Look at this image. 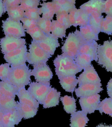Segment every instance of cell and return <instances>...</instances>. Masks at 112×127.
Returning a JSON list of instances; mask_svg holds the SVG:
<instances>
[{"label":"cell","mask_w":112,"mask_h":127,"mask_svg":"<svg viewBox=\"0 0 112 127\" xmlns=\"http://www.w3.org/2000/svg\"><path fill=\"white\" fill-rule=\"evenodd\" d=\"M69 1H70L71 2L73 3V4H75L76 3V0H68Z\"/></svg>","instance_id":"f907efd6"},{"label":"cell","mask_w":112,"mask_h":127,"mask_svg":"<svg viewBox=\"0 0 112 127\" xmlns=\"http://www.w3.org/2000/svg\"><path fill=\"white\" fill-rule=\"evenodd\" d=\"M4 112L0 110V122H1L2 121V118L4 115Z\"/></svg>","instance_id":"681fc988"},{"label":"cell","mask_w":112,"mask_h":127,"mask_svg":"<svg viewBox=\"0 0 112 127\" xmlns=\"http://www.w3.org/2000/svg\"><path fill=\"white\" fill-rule=\"evenodd\" d=\"M33 66L31 70V75L33 76L37 82L47 83L53 77V73L47 63L42 64Z\"/></svg>","instance_id":"9c48e42d"},{"label":"cell","mask_w":112,"mask_h":127,"mask_svg":"<svg viewBox=\"0 0 112 127\" xmlns=\"http://www.w3.org/2000/svg\"><path fill=\"white\" fill-rule=\"evenodd\" d=\"M90 14L81 8L78 9L77 19L74 27H83L86 26L89 23Z\"/></svg>","instance_id":"836d02e7"},{"label":"cell","mask_w":112,"mask_h":127,"mask_svg":"<svg viewBox=\"0 0 112 127\" xmlns=\"http://www.w3.org/2000/svg\"><path fill=\"white\" fill-rule=\"evenodd\" d=\"M61 87L65 91L73 93L78 84L76 75H70L58 78Z\"/></svg>","instance_id":"7402d4cb"},{"label":"cell","mask_w":112,"mask_h":127,"mask_svg":"<svg viewBox=\"0 0 112 127\" xmlns=\"http://www.w3.org/2000/svg\"><path fill=\"white\" fill-rule=\"evenodd\" d=\"M36 42L43 50L51 56L53 55L57 48L60 46L58 39L51 34L47 35L41 41Z\"/></svg>","instance_id":"5bb4252c"},{"label":"cell","mask_w":112,"mask_h":127,"mask_svg":"<svg viewBox=\"0 0 112 127\" xmlns=\"http://www.w3.org/2000/svg\"><path fill=\"white\" fill-rule=\"evenodd\" d=\"M31 70L26 64L11 67L7 81L18 87L25 88L31 83Z\"/></svg>","instance_id":"7a4b0ae2"},{"label":"cell","mask_w":112,"mask_h":127,"mask_svg":"<svg viewBox=\"0 0 112 127\" xmlns=\"http://www.w3.org/2000/svg\"><path fill=\"white\" fill-rule=\"evenodd\" d=\"M97 110L102 114L105 113L112 117V99L110 97L106 98L100 101Z\"/></svg>","instance_id":"d6a6232c"},{"label":"cell","mask_w":112,"mask_h":127,"mask_svg":"<svg viewBox=\"0 0 112 127\" xmlns=\"http://www.w3.org/2000/svg\"><path fill=\"white\" fill-rule=\"evenodd\" d=\"M19 89L8 81L0 82V90L2 95L15 98Z\"/></svg>","instance_id":"d4e9b609"},{"label":"cell","mask_w":112,"mask_h":127,"mask_svg":"<svg viewBox=\"0 0 112 127\" xmlns=\"http://www.w3.org/2000/svg\"><path fill=\"white\" fill-rule=\"evenodd\" d=\"M96 127H112V125H104V124H101L98 125Z\"/></svg>","instance_id":"c3c4849f"},{"label":"cell","mask_w":112,"mask_h":127,"mask_svg":"<svg viewBox=\"0 0 112 127\" xmlns=\"http://www.w3.org/2000/svg\"><path fill=\"white\" fill-rule=\"evenodd\" d=\"M40 5L41 7L40 9L42 17L51 20H53L55 14L53 2H43Z\"/></svg>","instance_id":"4dcf8cb0"},{"label":"cell","mask_w":112,"mask_h":127,"mask_svg":"<svg viewBox=\"0 0 112 127\" xmlns=\"http://www.w3.org/2000/svg\"><path fill=\"white\" fill-rule=\"evenodd\" d=\"M52 56L43 50L36 42L32 40L30 45L27 61L33 65L47 63Z\"/></svg>","instance_id":"277c9868"},{"label":"cell","mask_w":112,"mask_h":127,"mask_svg":"<svg viewBox=\"0 0 112 127\" xmlns=\"http://www.w3.org/2000/svg\"><path fill=\"white\" fill-rule=\"evenodd\" d=\"M3 96V95H2V93H1V92L0 90V98L1 97H2Z\"/></svg>","instance_id":"816d5d0a"},{"label":"cell","mask_w":112,"mask_h":127,"mask_svg":"<svg viewBox=\"0 0 112 127\" xmlns=\"http://www.w3.org/2000/svg\"><path fill=\"white\" fill-rule=\"evenodd\" d=\"M61 95L60 92L57 91V90L54 88L52 87L47 94L43 102V108L47 109L58 105Z\"/></svg>","instance_id":"ffe728a7"},{"label":"cell","mask_w":112,"mask_h":127,"mask_svg":"<svg viewBox=\"0 0 112 127\" xmlns=\"http://www.w3.org/2000/svg\"><path fill=\"white\" fill-rule=\"evenodd\" d=\"M52 21L43 17H40L37 21V25L43 32L48 35L51 34V27Z\"/></svg>","instance_id":"d590c367"},{"label":"cell","mask_w":112,"mask_h":127,"mask_svg":"<svg viewBox=\"0 0 112 127\" xmlns=\"http://www.w3.org/2000/svg\"><path fill=\"white\" fill-rule=\"evenodd\" d=\"M55 72L58 78L76 75L81 72V69L72 58L60 55L53 60Z\"/></svg>","instance_id":"6da1fadb"},{"label":"cell","mask_w":112,"mask_h":127,"mask_svg":"<svg viewBox=\"0 0 112 127\" xmlns=\"http://www.w3.org/2000/svg\"><path fill=\"white\" fill-rule=\"evenodd\" d=\"M98 63L112 72V40L105 41L98 47Z\"/></svg>","instance_id":"5b68a950"},{"label":"cell","mask_w":112,"mask_h":127,"mask_svg":"<svg viewBox=\"0 0 112 127\" xmlns=\"http://www.w3.org/2000/svg\"><path fill=\"white\" fill-rule=\"evenodd\" d=\"M26 44V39L22 38L5 36L0 40L1 50L4 54L21 47Z\"/></svg>","instance_id":"30bf717a"},{"label":"cell","mask_w":112,"mask_h":127,"mask_svg":"<svg viewBox=\"0 0 112 127\" xmlns=\"http://www.w3.org/2000/svg\"><path fill=\"white\" fill-rule=\"evenodd\" d=\"M41 14L40 8H35L25 11V17L37 21Z\"/></svg>","instance_id":"f35d334b"},{"label":"cell","mask_w":112,"mask_h":127,"mask_svg":"<svg viewBox=\"0 0 112 127\" xmlns=\"http://www.w3.org/2000/svg\"><path fill=\"white\" fill-rule=\"evenodd\" d=\"M4 13V8L3 3V0H0V18Z\"/></svg>","instance_id":"7dc6e473"},{"label":"cell","mask_w":112,"mask_h":127,"mask_svg":"<svg viewBox=\"0 0 112 127\" xmlns=\"http://www.w3.org/2000/svg\"><path fill=\"white\" fill-rule=\"evenodd\" d=\"M53 1H61V0H53Z\"/></svg>","instance_id":"f5cc1de1"},{"label":"cell","mask_w":112,"mask_h":127,"mask_svg":"<svg viewBox=\"0 0 112 127\" xmlns=\"http://www.w3.org/2000/svg\"><path fill=\"white\" fill-rule=\"evenodd\" d=\"M71 127H85L89 122L87 114L83 111H75L71 114Z\"/></svg>","instance_id":"d6986e66"},{"label":"cell","mask_w":112,"mask_h":127,"mask_svg":"<svg viewBox=\"0 0 112 127\" xmlns=\"http://www.w3.org/2000/svg\"><path fill=\"white\" fill-rule=\"evenodd\" d=\"M101 32L108 35L112 34V16L106 15L102 22Z\"/></svg>","instance_id":"8d00e7d4"},{"label":"cell","mask_w":112,"mask_h":127,"mask_svg":"<svg viewBox=\"0 0 112 127\" xmlns=\"http://www.w3.org/2000/svg\"><path fill=\"white\" fill-rule=\"evenodd\" d=\"M6 12L8 18L15 21H20L25 17V11L20 5L8 8Z\"/></svg>","instance_id":"f546056e"},{"label":"cell","mask_w":112,"mask_h":127,"mask_svg":"<svg viewBox=\"0 0 112 127\" xmlns=\"http://www.w3.org/2000/svg\"><path fill=\"white\" fill-rule=\"evenodd\" d=\"M98 45L96 41L86 42L81 46L79 53L87 54L90 56L92 61L97 62Z\"/></svg>","instance_id":"ac0fdd59"},{"label":"cell","mask_w":112,"mask_h":127,"mask_svg":"<svg viewBox=\"0 0 112 127\" xmlns=\"http://www.w3.org/2000/svg\"><path fill=\"white\" fill-rule=\"evenodd\" d=\"M55 14L69 13L76 8L75 4L68 0L52 1Z\"/></svg>","instance_id":"44dd1931"},{"label":"cell","mask_w":112,"mask_h":127,"mask_svg":"<svg viewBox=\"0 0 112 127\" xmlns=\"http://www.w3.org/2000/svg\"><path fill=\"white\" fill-rule=\"evenodd\" d=\"M16 109L21 115L22 118L25 120L34 117L37 113L38 110L30 105L20 103L19 101H17Z\"/></svg>","instance_id":"cb8c5ba5"},{"label":"cell","mask_w":112,"mask_h":127,"mask_svg":"<svg viewBox=\"0 0 112 127\" xmlns=\"http://www.w3.org/2000/svg\"><path fill=\"white\" fill-rule=\"evenodd\" d=\"M104 17L102 14L94 12L90 14L89 24L95 31L99 34L101 32L102 22Z\"/></svg>","instance_id":"484cf974"},{"label":"cell","mask_w":112,"mask_h":127,"mask_svg":"<svg viewBox=\"0 0 112 127\" xmlns=\"http://www.w3.org/2000/svg\"><path fill=\"white\" fill-rule=\"evenodd\" d=\"M10 67V64L8 63L0 65V79L1 81H7Z\"/></svg>","instance_id":"60d3db41"},{"label":"cell","mask_w":112,"mask_h":127,"mask_svg":"<svg viewBox=\"0 0 112 127\" xmlns=\"http://www.w3.org/2000/svg\"><path fill=\"white\" fill-rule=\"evenodd\" d=\"M67 29L57 22V20L52 21L51 34L57 38H63L66 37Z\"/></svg>","instance_id":"f1b7e54d"},{"label":"cell","mask_w":112,"mask_h":127,"mask_svg":"<svg viewBox=\"0 0 112 127\" xmlns=\"http://www.w3.org/2000/svg\"><path fill=\"white\" fill-rule=\"evenodd\" d=\"M17 101L15 98L3 96L0 98V110L4 113L10 111L16 108Z\"/></svg>","instance_id":"4316f807"},{"label":"cell","mask_w":112,"mask_h":127,"mask_svg":"<svg viewBox=\"0 0 112 127\" xmlns=\"http://www.w3.org/2000/svg\"><path fill=\"white\" fill-rule=\"evenodd\" d=\"M107 92L109 96L112 99V78L109 80L107 83Z\"/></svg>","instance_id":"bcb514c9"},{"label":"cell","mask_w":112,"mask_h":127,"mask_svg":"<svg viewBox=\"0 0 112 127\" xmlns=\"http://www.w3.org/2000/svg\"><path fill=\"white\" fill-rule=\"evenodd\" d=\"M39 0V1H40V0H42V1H47V0Z\"/></svg>","instance_id":"11a10c76"},{"label":"cell","mask_w":112,"mask_h":127,"mask_svg":"<svg viewBox=\"0 0 112 127\" xmlns=\"http://www.w3.org/2000/svg\"><path fill=\"white\" fill-rule=\"evenodd\" d=\"M80 86L85 83H100V78L92 64L84 69V71L78 78Z\"/></svg>","instance_id":"7c38bea8"},{"label":"cell","mask_w":112,"mask_h":127,"mask_svg":"<svg viewBox=\"0 0 112 127\" xmlns=\"http://www.w3.org/2000/svg\"><path fill=\"white\" fill-rule=\"evenodd\" d=\"M17 95L20 103L27 105L38 109L39 103L25 88L19 89Z\"/></svg>","instance_id":"2e32d148"},{"label":"cell","mask_w":112,"mask_h":127,"mask_svg":"<svg viewBox=\"0 0 112 127\" xmlns=\"http://www.w3.org/2000/svg\"><path fill=\"white\" fill-rule=\"evenodd\" d=\"M75 62L81 69L84 70L92 64V59L90 56L86 54H80L76 56Z\"/></svg>","instance_id":"1f68e13d"},{"label":"cell","mask_w":112,"mask_h":127,"mask_svg":"<svg viewBox=\"0 0 112 127\" xmlns=\"http://www.w3.org/2000/svg\"><path fill=\"white\" fill-rule=\"evenodd\" d=\"M103 13L106 15L112 16V0H105Z\"/></svg>","instance_id":"ee69618b"},{"label":"cell","mask_w":112,"mask_h":127,"mask_svg":"<svg viewBox=\"0 0 112 127\" xmlns=\"http://www.w3.org/2000/svg\"><path fill=\"white\" fill-rule=\"evenodd\" d=\"M68 14L69 13H62L56 15L57 21L64 26L67 29L71 27L69 21Z\"/></svg>","instance_id":"ab89813d"},{"label":"cell","mask_w":112,"mask_h":127,"mask_svg":"<svg viewBox=\"0 0 112 127\" xmlns=\"http://www.w3.org/2000/svg\"><path fill=\"white\" fill-rule=\"evenodd\" d=\"M78 13V9L76 8L72 10L69 13V21L70 22L71 26L74 27L77 19V15Z\"/></svg>","instance_id":"f6af8a7d"},{"label":"cell","mask_w":112,"mask_h":127,"mask_svg":"<svg viewBox=\"0 0 112 127\" xmlns=\"http://www.w3.org/2000/svg\"><path fill=\"white\" fill-rule=\"evenodd\" d=\"M51 88L50 82L43 83L33 82L30 83L27 90L39 104L43 105L46 96Z\"/></svg>","instance_id":"ba28073f"},{"label":"cell","mask_w":112,"mask_h":127,"mask_svg":"<svg viewBox=\"0 0 112 127\" xmlns=\"http://www.w3.org/2000/svg\"><path fill=\"white\" fill-rule=\"evenodd\" d=\"M21 0H3L4 8V13L6 12L8 8L19 5Z\"/></svg>","instance_id":"7bdbcfd3"},{"label":"cell","mask_w":112,"mask_h":127,"mask_svg":"<svg viewBox=\"0 0 112 127\" xmlns=\"http://www.w3.org/2000/svg\"><path fill=\"white\" fill-rule=\"evenodd\" d=\"M2 28L5 36L21 38L26 36V31L20 21H15L8 17L2 21Z\"/></svg>","instance_id":"52a82bcc"},{"label":"cell","mask_w":112,"mask_h":127,"mask_svg":"<svg viewBox=\"0 0 112 127\" xmlns=\"http://www.w3.org/2000/svg\"><path fill=\"white\" fill-rule=\"evenodd\" d=\"M27 54V46L24 45L21 47L4 54V58L11 67H16L26 64Z\"/></svg>","instance_id":"8992f818"},{"label":"cell","mask_w":112,"mask_h":127,"mask_svg":"<svg viewBox=\"0 0 112 127\" xmlns=\"http://www.w3.org/2000/svg\"><path fill=\"white\" fill-rule=\"evenodd\" d=\"M101 87V83L83 84L79 86L78 88L75 89V93L78 97L94 95L103 91Z\"/></svg>","instance_id":"4fadbf2b"},{"label":"cell","mask_w":112,"mask_h":127,"mask_svg":"<svg viewBox=\"0 0 112 127\" xmlns=\"http://www.w3.org/2000/svg\"><path fill=\"white\" fill-rule=\"evenodd\" d=\"M23 119L16 108L4 113L1 123L4 127H15Z\"/></svg>","instance_id":"9a60e30c"},{"label":"cell","mask_w":112,"mask_h":127,"mask_svg":"<svg viewBox=\"0 0 112 127\" xmlns=\"http://www.w3.org/2000/svg\"><path fill=\"white\" fill-rule=\"evenodd\" d=\"M25 31L31 36L33 41L36 42L43 39L47 35L38 26L30 29L25 30Z\"/></svg>","instance_id":"e575fe53"},{"label":"cell","mask_w":112,"mask_h":127,"mask_svg":"<svg viewBox=\"0 0 112 127\" xmlns=\"http://www.w3.org/2000/svg\"><path fill=\"white\" fill-rule=\"evenodd\" d=\"M105 1V0H89L81 5L80 8L89 14L94 12L102 14Z\"/></svg>","instance_id":"e0dca14e"},{"label":"cell","mask_w":112,"mask_h":127,"mask_svg":"<svg viewBox=\"0 0 112 127\" xmlns=\"http://www.w3.org/2000/svg\"><path fill=\"white\" fill-rule=\"evenodd\" d=\"M21 21L23 23V27L25 30H29L37 26V21L24 17Z\"/></svg>","instance_id":"b9f144b4"},{"label":"cell","mask_w":112,"mask_h":127,"mask_svg":"<svg viewBox=\"0 0 112 127\" xmlns=\"http://www.w3.org/2000/svg\"><path fill=\"white\" fill-rule=\"evenodd\" d=\"M64 110L67 113L71 114L76 111V100L74 97L65 95L61 97Z\"/></svg>","instance_id":"83f0119b"},{"label":"cell","mask_w":112,"mask_h":127,"mask_svg":"<svg viewBox=\"0 0 112 127\" xmlns=\"http://www.w3.org/2000/svg\"><path fill=\"white\" fill-rule=\"evenodd\" d=\"M86 42L82 37L79 30L70 33L61 48V55L75 60L79 53L81 46Z\"/></svg>","instance_id":"3957f363"},{"label":"cell","mask_w":112,"mask_h":127,"mask_svg":"<svg viewBox=\"0 0 112 127\" xmlns=\"http://www.w3.org/2000/svg\"><path fill=\"white\" fill-rule=\"evenodd\" d=\"M100 95L98 94L94 95L80 97L79 102L82 111L87 114H91L97 110L100 102Z\"/></svg>","instance_id":"8fae6325"},{"label":"cell","mask_w":112,"mask_h":127,"mask_svg":"<svg viewBox=\"0 0 112 127\" xmlns=\"http://www.w3.org/2000/svg\"><path fill=\"white\" fill-rule=\"evenodd\" d=\"M79 32L83 39L87 42L97 41L99 40V34L89 24L86 26L80 27Z\"/></svg>","instance_id":"603a6c76"},{"label":"cell","mask_w":112,"mask_h":127,"mask_svg":"<svg viewBox=\"0 0 112 127\" xmlns=\"http://www.w3.org/2000/svg\"><path fill=\"white\" fill-rule=\"evenodd\" d=\"M40 4V1L38 0H21L20 6L26 11L33 8H37Z\"/></svg>","instance_id":"74e56055"},{"label":"cell","mask_w":112,"mask_h":127,"mask_svg":"<svg viewBox=\"0 0 112 127\" xmlns=\"http://www.w3.org/2000/svg\"><path fill=\"white\" fill-rule=\"evenodd\" d=\"M0 127H3V126L2 125V124L1 122H0Z\"/></svg>","instance_id":"db71d44e"}]
</instances>
